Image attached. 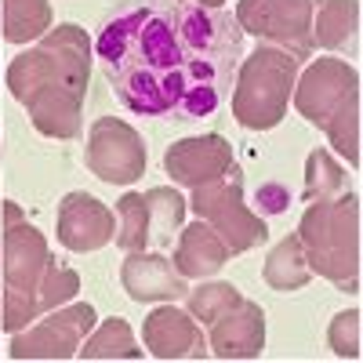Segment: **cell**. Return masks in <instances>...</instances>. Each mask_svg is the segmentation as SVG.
<instances>
[{
  "label": "cell",
  "mask_w": 363,
  "mask_h": 363,
  "mask_svg": "<svg viewBox=\"0 0 363 363\" xmlns=\"http://www.w3.org/2000/svg\"><path fill=\"white\" fill-rule=\"evenodd\" d=\"M95 55L124 109L200 120L233 91L244 29L233 11L196 0H135L106 18Z\"/></svg>",
  "instance_id": "6da1fadb"
},
{
  "label": "cell",
  "mask_w": 363,
  "mask_h": 363,
  "mask_svg": "<svg viewBox=\"0 0 363 363\" xmlns=\"http://www.w3.org/2000/svg\"><path fill=\"white\" fill-rule=\"evenodd\" d=\"M91 44L87 29L62 22L8 66V91L26 106L33 128L48 138H77L84 124V99L91 84Z\"/></svg>",
  "instance_id": "7a4b0ae2"
},
{
  "label": "cell",
  "mask_w": 363,
  "mask_h": 363,
  "mask_svg": "<svg viewBox=\"0 0 363 363\" xmlns=\"http://www.w3.org/2000/svg\"><path fill=\"white\" fill-rule=\"evenodd\" d=\"M0 327L22 330L44 313L66 306L80 291V277L58 265L48 251L44 233L22 215L15 200H4V229H0Z\"/></svg>",
  "instance_id": "3957f363"
},
{
  "label": "cell",
  "mask_w": 363,
  "mask_h": 363,
  "mask_svg": "<svg viewBox=\"0 0 363 363\" xmlns=\"http://www.w3.org/2000/svg\"><path fill=\"white\" fill-rule=\"evenodd\" d=\"M294 109L359 167V73L342 58H316L294 80Z\"/></svg>",
  "instance_id": "277c9868"
},
{
  "label": "cell",
  "mask_w": 363,
  "mask_h": 363,
  "mask_svg": "<svg viewBox=\"0 0 363 363\" xmlns=\"http://www.w3.org/2000/svg\"><path fill=\"white\" fill-rule=\"evenodd\" d=\"M298 240L313 272L338 291H359V196L342 189L327 200H313L301 215Z\"/></svg>",
  "instance_id": "5b68a950"
},
{
  "label": "cell",
  "mask_w": 363,
  "mask_h": 363,
  "mask_svg": "<svg viewBox=\"0 0 363 363\" xmlns=\"http://www.w3.org/2000/svg\"><path fill=\"white\" fill-rule=\"evenodd\" d=\"M298 80V58L262 44L255 55L240 58L233 80V116L247 131H272L287 116L291 91Z\"/></svg>",
  "instance_id": "8992f818"
},
{
  "label": "cell",
  "mask_w": 363,
  "mask_h": 363,
  "mask_svg": "<svg viewBox=\"0 0 363 363\" xmlns=\"http://www.w3.org/2000/svg\"><path fill=\"white\" fill-rule=\"evenodd\" d=\"M186 203L196 211V218H203L225 240V247L233 255H247L269 240L265 218L255 215L244 203V174H240V164H233L225 174L203 182V186H193V200H186Z\"/></svg>",
  "instance_id": "52a82bcc"
},
{
  "label": "cell",
  "mask_w": 363,
  "mask_h": 363,
  "mask_svg": "<svg viewBox=\"0 0 363 363\" xmlns=\"http://www.w3.org/2000/svg\"><path fill=\"white\" fill-rule=\"evenodd\" d=\"M99 316L91 301H66L29 327L11 335V359H73L80 342L95 330Z\"/></svg>",
  "instance_id": "ba28073f"
},
{
  "label": "cell",
  "mask_w": 363,
  "mask_h": 363,
  "mask_svg": "<svg viewBox=\"0 0 363 363\" xmlns=\"http://www.w3.org/2000/svg\"><path fill=\"white\" fill-rule=\"evenodd\" d=\"M236 22L244 33L294 55L298 62L316 51V44H313V0H240Z\"/></svg>",
  "instance_id": "9c48e42d"
},
{
  "label": "cell",
  "mask_w": 363,
  "mask_h": 363,
  "mask_svg": "<svg viewBox=\"0 0 363 363\" xmlns=\"http://www.w3.org/2000/svg\"><path fill=\"white\" fill-rule=\"evenodd\" d=\"M84 164L106 186H131L145 174L149 149L142 135L120 116H99L87 131Z\"/></svg>",
  "instance_id": "30bf717a"
},
{
  "label": "cell",
  "mask_w": 363,
  "mask_h": 363,
  "mask_svg": "<svg viewBox=\"0 0 363 363\" xmlns=\"http://www.w3.org/2000/svg\"><path fill=\"white\" fill-rule=\"evenodd\" d=\"M116 236V215L91 193H69L58 203V244L66 251L87 255L102 251Z\"/></svg>",
  "instance_id": "8fae6325"
},
{
  "label": "cell",
  "mask_w": 363,
  "mask_h": 363,
  "mask_svg": "<svg viewBox=\"0 0 363 363\" xmlns=\"http://www.w3.org/2000/svg\"><path fill=\"white\" fill-rule=\"evenodd\" d=\"M233 145L222 135H196V138H182L167 145L164 153V171L174 186H203V182L218 178L233 167Z\"/></svg>",
  "instance_id": "7c38bea8"
},
{
  "label": "cell",
  "mask_w": 363,
  "mask_h": 363,
  "mask_svg": "<svg viewBox=\"0 0 363 363\" xmlns=\"http://www.w3.org/2000/svg\"><path fill=\"white\" fill-rule=\"evenodd\" d=\"M120 284H124L131 301H178L189 294L186 277L167 262L160 251H128L120 265Z\"/></svg>",
  "instance_id": "4fadbf2b"
},
{
  "label": "cell",
  "mask_w": 363,
  "mask_h": 363,
  "mask_svg": "<svg viewBox=\"0 0 363 363\" xmlns=\"http://www.w3.org/2000/svg\"><path fill=\"white\" fill-rule=\"evenodd\" d=\"M142 338L157 359H207L211 352L200 323L174 306H160L149 313L142 323Z\"/></svg>",
  "instance_id": "5bb4252c"
},
{
  "label": "cell",
  "mask_w": 363,
  "mask_h": 363,
  "mask_svg": "<svg viewBox=\"0 0 363 363\" xmlns=\"http://www.w3.org/2000/svg\"><path fill=\"white\" fill-rule=\"evenodd\" d=\"M207 349L218 359H255L265 349V313L258 301L244 298L236 309L207 327Z\"/></svg>",
  "instance_id": "9a60e30c"
},
{
  "label": "cell",
  "mask_w": 363,
  "mask_h": 363,
  "mask_svg": "<svg viewBox=\"0 0 363 363\" xmlns=\"http://www.w3.org/2000/svg\"><path fill=\"white\" fill-rule=\"evenodd\" d=\"M233 258V251L225 247V240L211 229L203 218L182 229L178 247H174V269L186 280H207Z\"/></svg>",
  "instance_id": "2e32d148"
},
{
  "label": "cell",
  "mask_w": 363,
  "mask_h": 363,
  "mask_svg": "<svg viewBox=\"0 0 363 363\" xmlns=\"http://www.w3.org/2000/svg\"><path fill=\"white\" fill-rule=\"evenodd\" d=\"M359 33V0H313V44L342 51Z\"/></svg>",
  "instance_id": "e0dca14e"
},
{
  "label": "cell",
  "mask_w": 363,
  "mask_h": 363,
  "mask_svg": "<svg viewBox=\"0 0 363 363\" xmlns=\"http://www.w3.org/2000/svg\"><path fill=\"white\" fill-rule=\"evenodd\" d=\"M262 280L272 287V291H301L309 280H313V269L306 262V251H301V240L298 233L284 236L277 247L269 251L265 258V269H262Z\"/></svg>",
  "instance_id": "ac0fdd59"
},
{
  "label": "cell",
  "mask_w": 363,
  "mask_h": 363,
  "mask_svg": "<svg viewBox=\"0 0 363 363\" xmlns=\"http://www.w3.org/2000/svg\"><path fill=\"white\" fill-rule=\"evenodd\" d=\"M142 196H145V211H149V244H157V247L174 244V233L182 229V218H186L189 203L171 186L145 189Z\"/></svg>",
  "instance_id": "d6986e66"
},
{
  "label": "cell",
  "mask_w": 363,
  "mask_h": 363,
  "mask_svg": "<svg viewBox=\"0 0 363 363\" xmlns=\"http://www.w3.org/2000/svg\"><path fill=\"white\" fill-rule=\"evenodd\" d=\"M77 356H80V359H142V349H138L135 338H131L128 320L113 316V320H106V323L95 330V335H87V338L80 342Z\"/></svg>",
  "instance_id": "ffe728a7"
},
{
  "label": "cell",
  "mask_w": 363,
  "mask_h": 363,
  "mask_svg": "<svg viewBox=\"0 0 363 363\" xmlns=\"http://www.w3.org/2000/svg\"><path fill=\"white\" fill-rule=\"evenodd\" d=\"M48 29H51L48 0H4V40L8 44L40 40Z\"/></svg>",
  "instance_id": "44dd1931"
},
{
  "label": "cell",
  "mask_w": 363,
  "mask_h": 363,
  "mask_svg": "<svg viewBox=\"0 0 363 363\" xmlns=\"http://www.w3.org/2000/svg\"><path fill=\"white\" fill-rule=\"evenodd\" d=\"M116 215H120V229H116V247L120 251H145L149 244V211H145V196L142 193H124L116 200Z\"/></svg>",
  "instance_id": "7402d4cb"
},
{
  "label": "cell",
  "mask_w": 363,
  "mask_h": 363,
  "mask_svg": "<svg viewBox=\"0 0 363 363\" xmlns=\"http://www.w3.org/2000/svg\"><path fill=\"white\" fill-rule=\"evenodd\" d=\"M345 189V167L327 153V149H313L309 160H306V193L301 200L313 203V200H327Z\"/></svg>",
  "instance_id": "603a6c76"
},
{
  "label": "cell",
  "mask_w": 363,
  "mask_h": 363,
  "mask_svg": "<svg viewBox=\"0 0 363 363\" xmlns=\"http://www.w3.org/2000/svg\"><path fill=\"white\" fill-rule=\"evenodd\" d=\"M244 294H240L233 284H200L196 291L186 294V306H189V316L203 327H211L218 316H225L229 309H236Z\"/></svg>",
  "instance_id": "cb8c5ba5"
},
{
  "label": "cell",
  "mask_w": 363,
  "mask_h": 363,
  "mask_svg": "<svg viewBox=\"0 0 363 363\" xmlns=\"http://www.w3.org/2000/svg\"><path fill=\"white\" fill-rule=\"evenodd\" d=\"M327 345L335 349V356H342V359H359V309L338 313L335 320H330Z\"/></svg>",
  "instance_id": "d4e9b609"
},
{
  "label": "cell",
  "mask_w": 363,
  "mask_h": 363,
  "mask_svg": "<svg viewBox=\"0 0 363 363\" xmlns=\"http://www.w3.org/2000/svg\"><path fill=\"white\" fill-rule=\"evenodd\" d=\"M287 203H291V196L284 186H262L258 189V207L265 215H280V211H287Z\"/></svg>",
  "instance_id": "484cf974"
},
{
  "label": "cell",
  "mask_w": 363,
  "mask_h": 363,
  "mask_svg": "<svg viewBox=\"0 0 363 363\" xmlns=\"http://www.w3.org/2000/svg\"><path fill=\"white\" fill-rule=\"evenodd\" d=\"M196 4H203V8H222L225 0H196Z\"/></svg>",
  "instance_id": "4316f807"
}]
</instances>
